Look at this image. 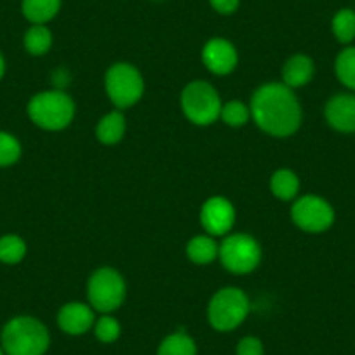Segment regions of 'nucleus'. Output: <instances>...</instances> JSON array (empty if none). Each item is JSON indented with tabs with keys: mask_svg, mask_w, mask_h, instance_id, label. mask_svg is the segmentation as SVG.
<instances>
[{
	"mask_svg": "<svg viewBox=\"0 0 355 355\" xmlns=\"http://www.w3.org/2000/svg\"><path fill=\"white\" fill-rule=\"evenodd\" d=\"M28 117L37 128L44 131H63L75 117V103L61 89H51L37 93L30 100Z\"/></svg>",
	"mask_w": 355,
	"mask_h": 355,
	"instance_id": "nucleus-3",
	"label": "nucleus"
},
{
	"mask_svg": "<svg viewBox=\"0 0 355 355\" xmlns=\"http://www.w3.org/2000/svg\"><path fill=\"white\" fill-rule=\"evenodd\" d=\"M21 157V143L11 132L0 131V167H9Z\"/></svg>",
	"mask_w": 355,
	"mask_h": 355,
	"instance_id": "nucleus-26",
	"label": "nucleus"
},
{
	"mask_svg": "<svg viewBox=\"0 0 355 355\" xmlns=\"http://www.w3.org/2000/svg\"><path fill=\"white\" fill-rule=\"evenodd\" d=\"M291 220L306 234H324L336 220L334 207L319 196H303L291 206Z\"/></svg>",
	"mask_w": 355,
	"mask_h": 355,
	"instance_id": "nucleus-9",
	"label": "nucleus"
},
{
	"mask_svg": "<svg viewBox=\"0 0 355 355\" xmlns=\"http://www.w3.org/2000/svg\"><path fill=\"white\" fill-rule=\"evenodd\" d=\"M121 322H119L115 317H112L110 313H103V315H101L100 319H96V322H94V334H96V338L101 343H115V341L121 338Z\"/></svg>",
	"mask_w": 355,
	"mask_h": 355,
	"instance_id": "nucleus-25",
	"label": "nucleus"
},
{
	"mask_svg": "<svg viewBox=\"0 0 355 355\" xmlns=\"http://www.w3.org/2000/svg\"><path fill=\"white\" fill-rule=\"evenodd\" d=\"M334 71L341 84L355 91V46H347L340 51L334 61Z\"/></svg>",
	"mask_w": 355,
	"mask_h": 355,
	"instance_id": "nucleus-22",
	"label": "nucleus"
},
{
	"mask_svg": "<svg viewBox=\"0 0 355 355\" xmlns=\"http://www.w3.org/2000/svg\"><path fill=\"white\" fill-rule=\"evenodd\" d=\"M270 192L279 200H293L300 192V178L291 169H279L270 178Z\"/></svg>",
	"mask_w": 355,
	"mask_h": 355,
	"instance_id": "nucleus-18",
	"label": "nucleus"
},
{
	"mask_svg": "<svg viewBox=\"0 0 355 355\" xmlns=\"http://www.w3.org/2000/svg\"><path fill=\"white\" fill-rule=\"evenodd\" d=\"M128 286L119 270L101 266L91 274L87 281L89 305L100 313H112L121 309L125 300Z\"/></svg>",
	"mask_w": 355,
	"mask_h": 355,
	"instance_id": "nucleus-5",
	"label": "nucleus"
},
{
	"mask_svg": "<svg viewBox=\"0 0 355 355\" xmlns=\"http://www.w3.org/2000/svg\"><path fill=\"white\" fill-rule=\"evenodd\" d=\"M209 6L218 15L232 16L241 8V0H209Z\"/></svg>",
	"mask_w": 355,
	"mask_h": 355,
	"instance_id": "nucleus-28",
	"label": "nucleus"
},
{
	"mask_svg": "<svg viewBox=\"0 0 355 355\" xmlns=\"http://www.w3.org/2000/svg\"><path fill=\"white\" fill-rule=\"evenodd\" d=\"M331 32L334 39L343 46H350L355 40V11L350 8H343L334 12L331 19Z\"/></svg>",
	"mask_w": 355,
	"mask_h": 355,
	"instance_id": "nucleus-21",
	"label": "nucleus"
},
{
	"mask_svg": "<svg viewBox=\"0 0 355 355\" xmlns=\"http://www.w3.org/2000/svg\"><path fill=\"white\" fill-rule=\"evenodd\" d=\"M182 110L196 125H211L220 119L221 98L216 89L206 80H193L182 93Z\"/></svg>",
	"mask_w": 355,
	"mask_h": 355,
	"instance_id": "nucleus-7",
	"label": "nucleus"
},
{
	"mask_svg": "<svg viewBox=\"0 0 355 355\" xmlns=\"http://www.w3.org/2000/svg\"><path fill=\"white\" fill-rule=\"evenodd\" d=\"M315 75V63L306 54H295L289 58L282 67V84L291 89L303 87L310 84V80Z\"/></svg>",
	"mask_w": 355,
	"mask_h": 355,
	"instance_id": "nucleus-14",
	"label": "nucleus"
},
{
	"mask_svg": "<svg viewBox=\"0 0 355 355\" xmlns=\"http://www.w3.org/2000/svg\"><path fill=\"white\" fill-rule=\"evenodd\" d=\"M61 9V0H21V12L32 25L53 21Z\"/></svg>",
	"mask_w": 355,
	"mask_h": 355,
	"instance_id": "nucleus-17",
	"label": "nucleus"
},
{
	"mask_svg": "<svg viewBox=\"0 0 355 355\" xmlns=\"http://www.w3.org/2000/svg\"><path fill=\"white\" fill-rule=\"evenodd\" d=\"M26 256V242L19 235L9 234L0 237V261L6 265H18Z\"/></svg>",
	"mask_w": 355,
	"mask_h": 355,
	"instance_id": "nucleus-23",
	"label": "nucleus"
},
{
	"mask_svg": "<svg viewBox=\"0 0 355 355\" xmlns=\"http://www.w3.org/2000/svg\"><path fill=\"white\" fill-rule=\"evenodd\" d=\"M125 135V117L122 110L110 112V114L103 115L96 125V138L98 141L103 145L112 146L122 141Z\"/></svg>",
	"mask_w": 355,
	"mask_h": 355,
	"instance_id": "nucleus-15",
	"label": "nucleus"
},
{
	"mask_svg": "<svg viewBox=\"0 0 355 355\" xmlns=\"http://www.w3.org/2000/svg\"><path fill=\"white\" fill-rule=\"evenodd\" d=\"M157 355H197V345L185 331H176L160 341Z\"/></svg>",
	"mask_w": 355,
	"mask_h": 355,
	"instance_id": "nucleus-19",
	"label": "nucleus"
},
{
	"mask_svg": "<svg viewBox=\"0 0 355 355\" xmlns=\"http://www.w3.org/2000/svg\"><path fill=\"white\" fill-rule=\"evenodd\" d=\"M23 46L32 56H44L53 47V32L46 25H32L23 37Z\"/></svg>",
	"mask_w": 355,
	"mask_h": 355,
	"instance_id": "nucleus-20",
	"label": "nucleus"
},
{
	"mask_svg": "<svg viewBox=\"0 0 355 355\" xmlns=\"http://www.w3.org/2000/svg\"><path fill=\"white\" fill-rule=\"evenodd\" d=\"M199 220L211 237H225L230 234L235 223V207L227 197L214 196L200 207Z\"/></svg>",
	"mask_w": 355,
	"mask_h": 355,
	"instance_id": "nucleus-10",
	"label": "nucleus"
},
{
	"mask_svg": "<svg viewBox=\"0 0 355 355\" xmlns=\"http://www.w3.org/2000/svg\"><path fill=\"white\" fill-rule=\"evenodd\" d=\"M220 119L223 121V124H227L228 128H242V125L248 124V121L251 119V110L245 103L242 101H228L221 107Z\"/></svg>",
	"mask_w": 355,
	"mask_h": 355,
	"instance_id": "nucleus-24",
	"label": "nucleus"
},
{
	"mask_svg": "<svg viewBox=\"0 0 355 355\" xmlns=\"http://www.w3.org/2000/svg\"><path fill=\"white\" fill-rule=\"evenodd\" d=\"M251 119L266 135L288 138L300 129L303 112L295 91L282 82L263 84L251 98Z\"/></svg>",
	"mask_w": 355,
	"mask_h": 355,
	"instance_id": "nucleus-1",
	"label": "nucleus"
},
{
	"mask_svg": "<svg viewBox=\"0 0 355 355\" xmlns=\"http://www.w3.org/2000/svg\"><path fill=\"white\" fill-rule=\"evenodd\" d=\"M105 91L119 110L131 108L145 93V80L138 68L131 63H115L105 73Z\"/></svg>",
	"mask_w": 355,
	"mask_h": 355,
	"instance_id": "nucleus-6",
	"label": "nucleus"
},
{
	"mask_svg": "<svg viewBox=\"0 0 355 355\" xmlns=\"http://www.w3.org/2000/svg\"><path fill=\"white\" fill-rule=\"evenodd\" d=\"M326 122L338 132L354 135L355 132V94L338 93L329 98L324 107Z\"/></svg>",
	"mask_w": 355,
	"mask_h": 355,
	"instance_id": "nucleus-12",
	"label": "nucleus"
},
{
	"mask_svg": "<svg viewBox=\"0 0 355 355\" xmlns=\"http://www.w3.org/2000/svg\"><path fill=\"white\" fill-rule=\"evenodd\" d=\"M94 309L87 303H67L58 312V326L70 336H80L94 327Z\"/></svg>",
	"mask_w": 355,
	"mask_h": 355,
	"instance_id": "nucleus-13",
	"label": "nucleus"
},
{
	"mask_svg": "<svg viewBox=\"0 0 355 355\" xmlns=\"http://www.w3.org/2000/svg\"><path fill=\"white\" fill-rule=\"evenodd\" d=\"M0 341L6 355H44L49 350L51 334L39 319L19 315L6 324Z\"/></svg>",
	"mask_w": 355,
	"mask_h": 355,
	"instance_id": "nucleus-2",
	"label": "nucleus"
},
{
	"mask_svg": "<svg viewBox=\"0 0 355 355\" xmlns=\"http://www.w3.org/2000/svg\"><path fill=\"white\" fill-rule=\"evenodd\" d=\"M220 258L225 270L235 275L251 274L261 261V245L248 234L225 235L220 244Z\"/></svg>",
	"mask_w": 355,
	"mask_h": 355,
	"instance_id": "nucleus-8",
	"label": "nucleus"
},
{
	"mask_svg": "<svg viewBox=\"0 0 355 355\" xmlns=\"http://www.w3.org/2000/svg\"><path fill=\"white\" fill-rule=\"evenodd\" d=\"M249 298L242 289L223 288L211 298L207 305V320L211 327L220 333L234 331L248 319L249 315Z\"/></svg>",
	"mask_w": 355,
	"mask_h": 355,
	"instance_id": "nucleus-4",
	"label": "nucleus"
},
{
	"mask_svg": "<svg viewBox=\"0 0 355 355\" xmlns=\"http://www.w3.org/2000/svg\"><path fill=\"white\" fill-rule=\"evenodd\" d=\"M220 254V244L211 235H197L187 244V258L196 265H211Z\"/></svg>",
	"mask_w": 355,
	"mask_h": 355,
	"instance_id": "nucleus-16",
	"label": "nucleus"
},
{
	"mask_svg": "<svg viewBox=\"0 0 355 355\" xmlns=\"http://www.w3.org/2000/svg\"><path fill=\"white\" fill-rule=\"evenodd\" d=\"M4 73H6V61H4V56L0 54V80H2Z\"/></svg>",
	"mask_w": 355,
	"mask_h": 355,
	"instance_id": "nucleus-29",
	"label": "nucleus"
},
{
	"mask_svg": "<svg viewBox=\"0 0 355 355\" xmlns=\"http://www.w3.org/2000/svg\"><path fill=\"white\" fill-rule=\"evenodd\" d=\"M265 347L256 336H245L237 343V355H263Z\"/></svg>",
	"mask_w": 355,
	"mask_h": 355,
	"instance_id": "nucleus-27",
	"label": "nucleus"
},
{
	"mask_svg": "<svg viewBox=\"0 0 355 355\" xmlns=\"http://www.w3.org/2000/svg\"><path fill=\"white\" fill-rule=\"evenodd\" d=\"M0 355H6V352H4V348L0 347Z\"/></svg>",
	"mask_w": 355,
	"mask_h": 355,
	"instance_id": "nucleus-30",
	"label": "nucleus"
},
{
	"mask_svg": "<svg viewBox=\"0 0 355 355\" xmlns=\"http://www.w3.org/2000/svg\"><path fill=\"white\" fill-rule=\"evenodd\" d=\"M202 63L211 73L228 75L237 68V47L223 37H213L202 47Z\"/></svg>",
	"mask_w": 355,
	"mask_h": 355,
	"instance_id": "nucleus-11",
	"label": "nucleus"
}]
</instances>
